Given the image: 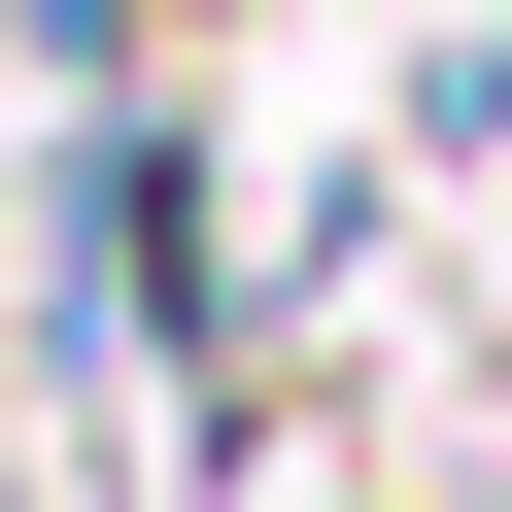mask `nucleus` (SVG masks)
<instances>
[{"mask_svg":"<svg viewBox=\"0 0 512 512\" xmlns=\"http://www.w3.org/2000/svg\"><path fill=\"white\" fill-rule=\"evenodd\" d=\"M410 137H512V0H478V69H410Z\"/></svg>","mask_w":512,"mask_h":512,"instance_id":"nucleus-1","label":"nucleus"}]
</instances>
